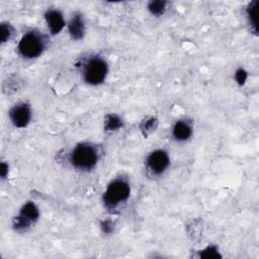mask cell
<instances>
[{"mask_svg": "<svg viewBox=\"0 0 259 259\" xmlns=\"http://www.w3.org/2000/svg\"><path fill=\"white\" fill-rule=\"evenodd\" d=\"M100 158L98 147L92 143L83 142L74 147L70 153V164L79 171H90L97 165Z\"/></svg>", "mask_w": 259, "mask_h": 259, "instance_id": "1", "label": "cell"}, {"mask_svg": "<svg viewBox=\"0 0 259 259\" xmlns=\"http://www.w3.org/2000/svg\"><path fill=\"white\" fill-rule=\"evenodd\" d=\"M131 195V186L127 179L123 177H117L111 180L103 195L102 201L105 208L108 210H115L121 204L125 203Z\"/></svg>", "mask_w": 259, "mask_h": 259, "instance_id": "2", "label": "cell"}, {"mask_svg": "<svg viewBox=\"0 0 259 259\" xmlns=\"http://www.w3.org/2000/svg\"><path fill=\"white\" fill-rule=\"evenodd\" d=\"M47 47L48 38L44 33L37 30H29L21 36L17 50L23 59L32 60L40 57Z\"/></svg>", "mask_w": 259, "mask_h": 259, "instance_id": "3", "label": "cell"}, {"mask_svg": "<svg viewBox=\"0 0 259 259\" xmlns=\"http://www.w3.org/2000/svg\"><path fill=\"white\" fill-rule=\"evenodd\" d=\"M108 73V65L100 56H90L81 63V75L85 83L91 86L102 84Z\"/></svg>", "mask_w": 259, "mask_h": 259, "instance_id": "4", "label": "cell"}, {"mask_svg": "<svg viewBox=\"0 0 259 259\" xmlns=\"http://www.w3.org/2000/svg\"><path fill=\"white\" fill-rule=\"evenodd\" d=\"M39 211L33 201H27L22 205L19 213L13 219V229L18 233H23L29 230L37 221Z\"/></svg>", "mask_w": 259, "mask_h": 259, "instance_id": "5", "label": "cell"}, {"mask_svg": "<svg viewBox=\"0 0 259 259\" xmlns=\"http://www.w3.org/2000/svg\"><path fill=\"white\" fill-rule=\"evenodd\" d=\"M146 169L151 176L162 175L170 165L169 154L162 149L152 151L146 158Z\"/></svg>", "mask_w": 259, "mask_h": 259, "instance_id": "6", "label": "cell"}, {"mask_svg": "<svg viewBox=\"0 0 259 259\" xmlns=\"http://www.w3.org/2000/svg\"><path fill=\"white\" fill-rule=\"evenodd\" d=\"M8 115L14 126L23 128L28 125L31 119L30 105L26 102H18L10 108Z\"/></svg>", "mask_w": 259, "mask_h": 259, "instance_id": "7", "label": "cell"}, {"mask_svg": "<svg viewBox=\"0 0 259 259\" xmlns=\"http://www.w3.org/2000/svg\"><path fill=\"white\" fill-rule=\"evenodd\" d=\"M45 20L53 35L59 34L66 25L63 13L58 9H48L45 13Z\"/></svg>", "mask_w": 259, "mask_h": 259, "instance_id": "8", "label": "cell"}, {"mask_svg": "<svg viewBox=\"0 0 259 259\" xmlns=\"http://www.w3.org/2000/svg\"><path fill=\"white\" fill-rule=\"evenodd\" d=\"M85 21L83 15L80 12H76L72 15L68 23V31L72 39L80 40L85 35Z\"/></svg>", "mask_w": 259, "mask_h": 259, "instance_id": "9", "label": "cell"}, {"mask_svg": "<svg viewBox=\"0 0 259 259\" xmlns=\"http://www.w3.org/2000/svg\"><path fill=\"white\" fill-rule=\"evenodd\" d=\"M192 125L186 119L177 120L172 127V137L177 142H186L192 136Z\"/></svg>", "mask_w": 259, "mask_h": 259, "instance_id": "10", "label": "cell"}, {"mask_svg": "<svg viewBox=\"0 0 259 259\" xmlns=\"http://www.w3.org/2000/svg\"><path fill=\"white\" fill-rule=\"evenodd\" d=\"M259 2L257 0L252 1L251 3H249V5L247 6L246 9V15H247V19L249 24L251 25V28L253 29V31L255 33H257V8H258Z\"/></svg>", "mask_w": 259, "mask_h": 259, "instance_id": "11", "label": "cell"}, {"mask_svg": "<svg viewBox=\"0 0 259 259\" xmlns=\"http://www.w3.org/2000/svg\"><path fill=\"white\" fill-rule=\"evenodd\" d=\"M122 126V120L121 118L116 115V114H107L105 116V121H104V128L105 131H116Z\"/></svg>", "mask_w": 259, "mask_h": 259, "instance_id": "12", "label": "cell"}, {"mask_svg": "<svg viewBox=\"0 0 259 259\" xmlns=\"http://www.w3.org/2000/svg\"><path fill=\"white\" fill-rule=\"evenodd\" d=\"M166 7H167V2L166 1H161V0L151 1L148 4V10L154 16L163 15L164 12L166 11Z\"/></svg>", "mask_w": 259, "mask_h": 259, "instance_id": "13", "label": "cell"}, {"mask_svg": "<svg viewBox=\"0 0 259 259\" xmlns=\"http://www.w3.org/2000/svg\"><path fill=\"white\" fill-rule=\"evenodd\" d=\"M14 33V28L10 23L2 22L0 26V35H1V44L8 41Z\"/></svg>", "mask_w": 259, "mask_h": 259, "instance_id": "14", "label": "cell"}, {"mask_svg": "<svg viewBox=\"0 0 259 259\" xmlns=\"http://www.w3.org/2000/svg\"><path fill=\"white\" fill-rule=\"evenodd\" d=\"M220 254L218 252V249L215 246H207L204 250L200 252V257H205V258H214L219 257Z\"/></svg>", "mask_w": 259, "mask_h": 259, "instance_id": "15", "label": "cell"}, {"mask_svg": "<svg viewBox=\"0 0 259 259\" xmlns=\"http://www.w3.org/2000/svg\"><path fill=\"white\" fill-rule=\"evenodd\" d=\"M247 77H248V73H247L246 70L243 69V68H239V69L236 71V73H235V80H236V82H237L240 86H242V85L245 84V82H246V80H247Z\"/></svg>", "mask_w": 259, "mask_h": 259, "instance_id": "16", "label": "cell"}, {"mask_svg": "<svg viewBox=\"0 0 259 259\" xmlns=\"http://www.w3.org/2000/svg\"><path fill=\"white\" fill-rule=\"evenodd\" d=\"M100 228L104 234H110L113 230V223L109 220L102 221L100 224Z\"/></svg>", "mask_w": 259, "mask_h": 259, "instance_id": "17", "label": "cell"}, {"mask_svg": "<svg viewBox=\"0 0 259 259\" xmlns=\"http://www.w3.org/2000/svg\"><path fill=\"white\" fill-rule=\"evenodd\" d=\"M8 169H9L8 164L2 162L1 163V167H0V175H1L2 179H5L6 176L8 175Z\"/></svg>", "mask_w": 259, "mask_h": 259, "instance_id": "18", "label": "cell"}]
</instances>
